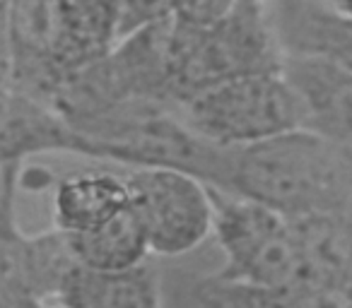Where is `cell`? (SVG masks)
Listing matches in <instances>:
<instances>
[{"mask_svg": "<svg viewBox=\"0 0 352 308\" xmlns=\"http://www.w3.org/2000/svg\"><path fill=\"white\" fill-rule=\"evenodd\" d=\"M12 49H10V0H0V87H10Z\"/></svg>", "mask_w": 352, "mask_h": 308, "instance_id": "obj_20", "label": "cell"}, {"mask_svg": "<svg viewBox=\"0 0 352 308\" xmlns=\"http://www.w3.org/2000/svg\"><path fill=\"white\" fill-rule=\"evenodd\" d=\"M63 78L78 65L104 56L118 41L121 0H56Z\"/></svg>", "mask_w": 352, "mask_h": 308, "instance_id": "obj_14", "label": "cell"}, {"mask_svg": "<svg viewBox=\"0 0 352 308\" xmlns=\"http://www.w3.org/2000/svg\"><path fill=\"white\" fill-rule=\"evenodd\" d=\"M222 193L261 202L289 220L352 207V147L297 128L236 147Z\"/></svg>", "mask_w": 352, "mask_h": 308, "instance_id": "obj_1", "label": "cell"}, {"mask_svg": "<svg viewBox=\"0 0 352 308\" xmlns=\"http://www.w3.org/2000/svg\"><path fill=\"white\" fill-rule=\"evenodd\" d=\"M0 308H41V306L22 301V298H15V296H8V294L0 292Z\"/></svg>", "mask_w": 352, "mask_h": 308, "instance_id": "obj_21", "label": "cell"}, {"mask_svg": "<svg viewBox=\"0 0 352 308\" xmlns=\"http://www.w3.org/2000/svg\"><path fill=\"white\" fill-rule=\"evenodd\" d=\"M176 111L208 142L234 150L304 128L299 99L283 70L212 84L179 104Z\"/></svg>", "mask_w": 352, "mask_h": 308, "instance_id": "obj_4", "label": "cell"}, {"mask_svg": "<svg viewBox=\"0 0 352 308\" xmlns=\"http://www.w3.org/2000/svg\"><path fill=\"white\" fill-rule=\"evenodd\" d=\"M333 5H336L340 12H345V15L352 17V0H333Z\"/></svg>", "mask_w": 352, "mask_h": 308, "instance_id": "obj_22", "label": "cell"}, {"mask_svg": "<svg viewBox=\"0 0 352 308\" xmlns=\"http://www.w3.org/2000/svg\"><path fill=\"white\" fill-rule=\"evenodd\" d=\"M285 308H352V298L338 289H331L318 282H302L292 292L283 294Z\"/></svg>", "mask_w": 352, "mask_h": 308, "instance_id": "obj_18", "label": "cell"}, {"mask_svg": "<svg viewBox=\"0 0 352 308\" xmlns=\"http://www.w3.org/2000/svg\"><path fill=\"white\" fill-rule=\"evenodd\" d=\"M128 210L126 178L113 174H73L54 191V229L65 236L87 234Z\"/></svg>", "mask_w": 352, "mask_h": 308, "instance_id": "obj_12", "label": "cell"}, {"mask_svg": "<svg viewBox=\"0 0 352 308\" xmlns=\"http://www.w3.org/2000/svg\"><path fill=\"white\" fill-rule=\"evenodd\" d=\"M58 301L68 308H164L162 282L147 265L126 272H97L75 265Z\"/></svg>", "mask_w": 352, "mask_h": 308, "instance_id": "obj_13", "label": "cell"}, {"mask_svg": "<svg viewBox=\"0 0 352 308\" xmlns=\"http://www.w3.org/2000/svg\"><path fill=\"white\" fill-rule=\"evenodd\" d=\"M234 5L236 0H176L174 17L188 25H212Z\"/></svg>", "mask_w": 352, "mask_h": 308, "instance_id": "obj_19", "label": "cell"}, {"mask_svg": "<svg viewBox=\"0 0 352 308\" xmlns=\"http://www.w3.org/2000/svg\"><path fill=\"white\" fill-rule=\"evenodd\" d=\"M41 308H68V306H63L60 301H51V303H44Z\"/></svg>", "mask_w": 352, "mask_h": 308, "instance_id": "obj_23", "label": "cell"}, {"mask_svg": "<svg viewBox=\"0 0 352 308\" xmlns=\"http://www.w3.org/2000/svg\"><path fill=\"white\" fill-rule=\"evenodd\" d=\"M60 152L87 157L85 140L49 104L15 87H0V169Z\"/></svg>", "mask_w": 352, "mask_h": 308, "instance_id": "obj_8", "label": "cell"}, {"mask_svg": "<svg viewBox=\"0 0 352 308\" xmlns=\"http://www.w3.org/2000/svg\"><path fill=\"white\" fill-rule=\"evenodd\" d=\"M328 3H333V0H328Z\"/></svg>", "mask_w": 352, "mask_h": 308, "instance_id": "obj_24", "label": "cell"}, {"mask_svg": "<svg viewBox=\"0 0 352 308\" xmlns=\"http://www.w3.org/2000/svg\"><path fill=\"white\" fill-rule=\"evenodd\" d=\"M307 279L352 298V207L292 220Z\"/></svg>", "mask_w": 352, "mask_h": 308, "instance_id": "obj_11", "label": "cell"}, {"mask_svg": "<svg viewBox=\"0 0 352 308\" xmlns=\"http://www.w3.org/2000/svg\"><path fill=\"white\" fill-rule=\"evenodd\" d=\"M25 164H8L0 169V292L22 301H58L68 272L75 268L65 234L58 229L44 234H25L17 222Z\"/></svg>", "mask_w": 352, "mask_h": 308, "instance_id": "obj_6", "label": "cell"}, {"mask_svg": "<svg viewBox=\"0 0 352 308\" xmlns=\"http://www.w3.org/2000/svg\"><path fill=\"white\" fill-rule=\"evenodd\" d=\"M10 87L51 102L63 80L56 0H10Z\"/></svg>", "mask_w": 352, "mask_h": 308, "instance_id": "obj_7", "label": "cell"}, {"mask_svg": "<svg viewBox=\"0 0 352 308\" xmlns=\"http://www.w3.org/2000/svg\"><path fill=\"white\" fill-rule=\"evenodd\" d=\"M285 54L326 58L352 70V17L328 0H268Z\"/></svg>", "mask_w": 352, "mask_h": 308, "instance_id": "obj_10", "label": "cell"}, {"mask_svg": "<svg viewBox=\"0 0 352 308\" xmlns=\"http://www.w3.org/2000/svg\"><path fill=\"white\" fill-rule=\"evenodd\" d=\"M133 212L150 253L176 258L196 250L212 234L210 188L171 169H133L126 176Z\"/></svg>", "mask_w": 352, "mask_h": 308, "instance_id": "obj_5", "label": "cell"}, {"mask_svg": "<svg viewBox=\"0 0 352 308\" xmlns=\"http://www.w3.org/2000/svg\"><path fill=\"white\" fill-rule=\"evenodd\" d=\"M176 0H121V22H118V39L133 32L150 27L155 22L174 17Z\"/></svg>", "mask_w": 352, "mask_h": 308, "instance_id": "obj_17", "label": "cell"}, {"mask_svg": "<svg viewBox=\"0 0 352 308\" xmlns=\"http://www.w3.org/2000/svg\"><path fill=\"white\" fill-rule=\"evenodd\" d=\"M210 188V186H208ZM215 220L212 236L222 250L217 274L287 294L307 282L292 220L261 202L210 188Z\"/></svg>", "mask_w": 352, "mask_h": 308, "instance_id": "obj_3", "label": "cell"}, {"mask_svg": "<svg viewBox=\"0 0 352 308\" xmlns=\"http://www.w3.org/2000/svg\"><path fill=\"white\" fill-rule=\"evenodd\" d=\"M283 75L299 99L304 128L350 145L352 70L326 58L285 54Z\"/></svg>", "mask_w": 352, "mask_h": 308, "instance_id": "obj_9", "label": "cell"}, {"mask_svg": "<svg viewBox=\"0 0 352 308\" xmlns=\"http://www.w3.org/2000/svg\"><path fill=\"white\" fill-rule=\"evenodd\" d=\"M169 54L176 106L227 80L280 73L285 60L268 0H236L212 25H188L171 17Z\"/></svg>", "mask_w": 352, "mask_h": 308, "instance_id": "obj_2", "label": "cell"}, {"mask_svg": "<svg viewBox=\"0 0 352 308\" xmlns=\"http://www.w3.org/2000/svg\"><path fill=\"white\" fill-rule=\"evenodd\" d=\"M75 265L97 272H126L145 265L150 248L131 210L87 234L65 236Z\"/></svg>", "mask_w": 352, "mask_h": 308, "instance_id": "obj_15", "label": "cell"}, {"mask_svg": "<svg viewBox=\"0 0 352 308\" xmlns=\"http://www.w3.org/2000/svg\"><path fill=\"white\" fill-rule=\"evenodd\" d=\"M164 308H285V296L222 274H176L162 284Z\"/></svg>", "mask_w": 352, "mask_h": 308, "instance_id": "obj_16", "label": "cell"}]
</instances>
